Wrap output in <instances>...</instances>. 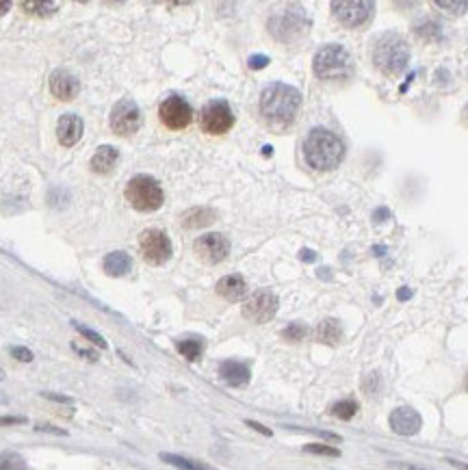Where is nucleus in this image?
<instances>
[{
    "instance_id": "obj_40",
    "label": "nucleus",
    "mask_w": 468,
    "mask_h": 470,
    "mask_svg": "<svg viewBox=\"0 0 468 470\" xmlns=\"http://www.w3.org/2000/svg\"><path fill=\"white\" fill-rule=\"evenodd\" d=\"M44 397H46V399H53V401H61V403H70V399H67V397H61V395H53V393H46Z\"/></svg>"
},
{
    "instance_id": "obj_35",
    "label": "nucleus",
    "mask_w": 468,
    "mask_h": 470,
    "mask_svg": "<svg viewBox=\"0 0 468 470\" xmlns=\"http://www.w3.org/2000/svg\"><path fill=\"white\" fill-rule=\"evenodd\" d=\"M269 63V57H265V55H254V57H249V67L251 70H261V67H265Z\"/></svg>"
},
{
    "instance_id": "obj_30",
    "label": "nucleus",
    "mask_w": 468,
    "mask_h": 470,
    "mask_svg": "<svg viewBox=\"0 0 468 470\" xmlns=\"http://www.w3.org/2000/svg\"><path fill=\"white\" fill-rule=\"evenodd\" d=\"M416 35L423 37V39H428V41H434V39L440 37V26L436 22H425V24L416 26Z\"/></svg>"
},
{
    "instance_id": "obj_21",
    "label": "nucleus",
    "mask_w": 468,
    "mask_h": 470,
    "mask_svg": "<svg viewBox=\"0 0 468 470\" xmlns=\"http://www.w3.org/2000/svg\"><path fill=\"white\" fill-rule=\"evenodd\" d=\"M219 375L222 379L228 383V386H245L249 381V368L243 364V362H234V360H228L219 366Z\"/></svg>"
},
{
    "instance_id": "obj_39",
    "label": "nucleus",
    "mask_w": 468,
    "mask_h": 470,
    "mask_svg": "<svg viewBox=\"0 0 468 470\" xmlns=\"http://www.w3.org/2000/svg\"><path fill=\"white\" fill-rule=\"evenodd\" d=\"M317 258V253L315 251H310V249H302V261L304 263H312Z\"/></svg>"
},
{
    "instance_id": "obj_13",
    "label": "nucleus",
    "mask_w": 468,
    "mask_h": 470,
    "mask_svg": "<svg viewBox=\"0 0 468 470\" xmlns=\"http://www.w3.org/2000/svg\"><path fill=\"white\" fill-rule=\"evenodd\" d=\"M197 258L206 265H219L222 261H226V256L230 253V241L219 234V232H210L204 234L195 241L193 245Z\"/></svg>"
},
{
    "instance_id": "obj_42",
    "label": "nucleus",
    "mask_w": 468,
    "mask_h": 470,
    "mask_svg": "<svg viewBox=\"0 0 468 470\" xmlns=\"http://www.w3.org/2000/svg\"><path fill=\"white\" fill-rule=\"evenodd\" d=\"M397 297H399V299H410V297H412V293H410L408 288H401V290L397 293Z\"/></svg>"
},
{
    "instance_id": "obj_7",
    "label": "nucleus",
    "mask_w": 468,
    "mask_h": 470,
    "mask_svg": "<svg viewBox=\"0 0 468 470\" xmlns=\"http://www.w3.org/2000/svg\"><path fill=\"white\" fill-rule=\"evenodd\" d=\"M200 126L208 135H224L234 126V113L226 100H210L200 113Z\"/></svg>"
},
{
    "instance_id": "obj_22",
    "label": "nucleus",
    "mask_w": 468,
    "mask_h": 470,
    "mask_svg": "<svg viewBox=\"0 0 468 470\" xmlns=\"http://www.w3.org/2000/svg\"><path fill=\"white\" fill-rule=\"evenodd\" d=\"M315 336L323 345H338L340 340H343V325H340V321H336V319H325L319 323Z\"/></svg>"
},
{
    "instance_id": "obj_32",
    "label": "nucleus",
    "mask_w": 468,
    "mask_h": 470,
    "mask_svg": "<svg viewBox=\"0 0 468 470\" xmlns=\"http://www.w3.org/2000/svg\"><path fill=\"white\" fill-rule=\"evenodd\" d=\"M379 383H381L379 373H371V375H366V377H364V381H362V390H364L366 395H377V390H379Z\"/></svg>"
},
{
    "instance_id": "obj_2",
    "label": "nucleus",
    "mask_w": 468,
    "mask_h": 470,
    "mask_svg": "<svg viewBox=\"0 0 468 470\" xmlns=\"http://www.w3.org/2000/svg\"><path fill=\"white\" fill-rule=\"evenodd\" d=\"M304 156L310 167L319 169V172H327L340 165L345 156L343 141H340L327 128H315L304 141Z\"/></svg>"
},
{
    "instance_id": "obj_4",
    "label": "nucleus",
    "mask_w": 468,
    "mask_h": 470,
    "mask_svg": "<svg viewBox=\"0 0 468 470\" xmlns=\"http://www.w3.org/2000/svg\"><path fill=\"white\" fill-rule=\"evenodd\" d=\"M312 67L321 80H345L354 72V61L343 46L332 44V46H323L315 55Z\"/></svg>"
},
{
    "instance_id": "obj_29",
    "label": "nucleus",
    "mask_w": 468,
    "mask_h": 470,
    "mask_svg": "<svg viewBox=\"0 0 468 470\" xmlns=\"http://www.w3.org/2000/svg\"><path fill=\"white\" fill-rule=\"evenodd\" d=\"M438 9H445L447 13L451 16H462L466 9H468V0H457V3H447V0H438V3H434Z\"/></svg>"
},
{
    "instance_id": "obj_33",
    "label": "nucleus",
    "mask_w": 468,
    "mask_h": 470,
    "mask_svg": "<svg viewBox=\"0 0 468 470\" xmlns=\"http://www.w3.org/2000/svg\"><path fill=\"white\" fill-rule=\"evenodd\" d=\"M304 451H306V453H317V455H330V457H338V455H340L338 449L327 447V444H306Z\"/></svg>"
},
{
    "instance_id": "obj_36",
    "label": "nucleus",
    "mask_w": 468,
    "mask_h": 470,
    "mask_svg": "<svg viewBox=\"0 0 468 470\" xmlns=\"http://www.w3.org/2000/svg\"><path fill=\"white\" fill-rule=\"evenodd\" d=\"M24 422V418H20V416H3L0 418V425H22Z\"/></svg>"
},
{
    "instance_id": "obj_23",
    "label": "nucleus",
    "mask_w": 468,
    "mask_h": 470,
    "mask_svg": "<svg viewBox=\"0 0 468 470\" xmlns=\"http://www.w3.org/2000/svg\"><path fill=\"white\" fill-rule=\"evenodd\" d=\"M160 459L172 464L174 468L178 470H215L212 466L204 464V461H197V459H187L183 455H172V453H160Z\"/></svg>"
},
{
    "instance_id": "obj_10",
    "label": "nucleus",
    "mask_w": 468,
    "mask_h": 470,
    "mask_svg": "<svg viewBox=\"0 0 468 470\" xmlns=\"http://www.w3.org/2000/svg\"><path fill=\"white\" fill-rule=\"evenodd\" d=\"M330 7H332L336 20L349 28L366 24L375 11V5L371 3V0H349V3L347 0H334Z\"/></svg>"
},
{
    "instance_id": "obj_6",
    "label": "nucleus",
    "mask_w": 468,
    "mask_h": 470,
    "mask_svg": "<svg viewBox=\"0 0 468 470\" xmlns=\"http://www.w3.org/2000/svg\"><path fill=\"white\" fill-rule=\"evenodd\" d=\"M308 28V18L304 16V11L300 7H288L286 11L273 13L269 20V33L278 39V41H288L302 37Z\"/></svg>"
},
{
    "instance_id": "obj_45",
    "label": "nucleus",
    "mask_w": 468,
    "mask_h": 470,
    "mask_svg": "<svg viewBox=\"0 0 468 470\" xmlns=\"http://www.w3.org/2000/svg\"><path fill=\"white\" fill-rule=\"evenodd\" d=\"M399 468H403V470H425V468H416V466H408V464H399Z\"/></svg>"
},
{
    "instance_id": "obj_14",
    "label": "nucleus",
    "mask_w": 468,
    "mask_h": 470,
    "mask_svg": "<svg viewBox=\"0 0 468 470\" xmlns=\"http://www.w3.org/2000/svg\"><path fill=\"white\" fill-rule=\"evenodd\" d=\"M50 94L61 102H70L80 94V80L67 70H57L50 76Z\"/></svg>"
},
{
    "instance_id": "obj_38",
    "label": "nucleus",
    "mask_w": 468,
    "mask_h": 470,
    "mask_svg": "<svg viewBox=\"0 0 468 470\" xmlns=\"http://www.w3.org/2000/svg\"><path fill=\"white\" fill-rule=\"evenodd\" d=\"M37 430H39V432H53V434H59V436L65 434L63 430H57V427H53V425H39Z\"/></svg>"
},
{
    "instance_id": "obj_24",
    "label": "nucleus",
    "mask_w": 468,
    "mask_h": 470,
    "mask_svg": "<svg viewBox=\"0 0 468 470\" xmlns=\"http://www.w3.org/2000/svg\"><path fill=\"white\" fill-rule=\"evenodd\" d=\"M330 414L340 418V420H349L358 414V403L354 399H345V401H338L330 408Z\"/></svg>"
},
{
    "instance_id": "obj_15",
    "label": "nucleus",
    "mask_w": 468,
    "mask_h": 470,
    "mask_svg": "<svg viewBox=\"0 0 468 470\" xmlns=\"http://www.w3.org/2000/svg\"><path fill=\"white\" fill-rule=\"evenodd\" d=\"M420 425H423V420H420L418 412L412 410V408H397L391 414V427H393V432L399 434V436L418 434Z\"/></svg>"
},
{
    "instance_id": "obj_41",
    "label": "nucleus",
    "mask_w": 468,
    "mask_h": 470,
    "mask_svg": "<svg viewBox=\"0 0 468 470\" xmlns=\"http://www.w3.org/2000/svg\"><path fill=\"white\" fill-rule=\"evenodd\" d=\"M451 466H455V468H459V470H468V464H464V461H457V459H447Z\"/></svg>"
},
{
    "instance_id": "obj_12",
    "label": "nucleus",
    "mask_w": 468,
    "mask_h": 470,
    "mask_svg": "<svg viewBox=\"0 0 468 470\" xmlns=\"http://www.w3.org/2000/svg\"><path fill=\"white\" fill-rule=\"evenodd\" d=\"M158 115H160V121L169 128V131H183V128H187L193 119V109L185 98L169 96L160 104Z\"/></svg>"
},
{
    "instance_id": "obj_16",
    "label": "nucleus",
    "mask_w": 468,
    "mask_h": 470,
    "mask_svg": "<svg viewBox=\"0 0 468 470\" xmlns=\"http://www.w3.org/2000/svg\"><path fill=\"white\" fill-rule=\"evenodd\" d=\"M82 131H85L82 119L74 113H67V115H61L57 124V139L63 148H72L80 141Z\"/></svg>"
},
{
    "instance_id": "obj_34",
    "label": "nucleus",
    "mask_w": 468,
    "mask_h": 470,
    "mask_svg": "<svg viewBox=\"0 0 468 470\" xmlns=\"http://www.w3.org/2000/svg\"><path fill=\"white\" fill-rule=\"evenodd\" d=\"M11 356L20 362H31L33 360V354L24 347H11Z\"/></svg>"
},
{
    "instance_id": "obj_1",
    "label": "nucleus",
    "mask_w": 468,
    "mask_h": 470,
    "mask_svg": "<svg viewBox=\"0 0 468 470\" xmlns=\"http://www.w3.org/2000/svg\"><path fill=\"white\" fill-rule=\"evenodd\" d=\"M300 106L302 94L284 82L269 84L261 96V115L276 128H286L288 124H293Z\"/></svg>"
},
{
    "instance_id": "obj_9",
    "label": "nucleus",
    "mask_w": 468,
    "mask_h": 470,
    "mask_svg": "<svg viewBox=\"0 0 468 470\" xmlns=\"http://www.w3.org/2000/svg\"><path fill=\"white\" fill-rule=\"evenodd\" d=\"M109 124H111V131L115 135H121V137L135 135L141 126V111H139L137 102L129 100V98L115 102V106L111 109Z\"/></svg>"
},
{
    "instance_id": "obj_3",
    "label": "nucleus",
    "mask_w": 468,
    "mask_h": 470,
    "mask_svg": "<svg viewBox=\"0 0 468 470\" xmlns=\"http://www.w3.org/2000/svg\"><path fill=\"white\" fill-rule=\"evenodd\" d=\"M373 61H375L377 70H381L384 74L399 76L408 67L410 48H408V44L399 35L386 33V35H381L377 39L375 50H373Z\"/></svg>"
},
{
    "instance_id": "obj_20",
    "label": "nucleus",
    "mask_w": 468,
    "mask_h": 470,
    "mask_svg": "<svg viewBox=\"0 0 468 470\" xmlns=\"http://www.w3.org/2000/svg\"><path fill=\"white\" fill-rule=\"evenodd\" d=\"M102 267L109 275L113 278H121L133 269V258L126 251H111L104 256Z\"/></svg>"
},
{
    "instance_id": "obj_28",
    "label": "nucleus",
    "mask_w": 468,
    "mask_h": 470,
    "mask_svg": "<svg viewBox=\"0 0 468 470\" xmlns=\"http://www.w3.org/2000/svg\"><path fill=\"white\" fill-rule=\"evenodd\" d=\"M306 334H308V327L302 325V323H293V325H288V327L282 332V336H284L286 340H290V343H300V340L306 338Z\"/></svg>"
},
{
    "instance_id": "obj_19",
    "label": "nucleus",
    "mask_w": 468,
    "mask_h": 470,
    "mask_svg": "<svg viewBox=\"0 0 468 470\" xmlns=\"http://www.w3.org/2000/svg\"><path fill=\"white\" fill-rule=\"evenodd\" d=\"M183 222V228H187V230H197V228H206V226H210L212 222L217 219V212L215 210H210V208H202V206H197V208H189L187 212H183V217H180Z\"/></svg>"
},
{
    "instance_id": "obj_8",
    "label": "nucleus",
    "mask_w": 468,
    "mask_h": 470,
    "mask_svg": "<svg viewBox=\"0 0 468 470\" xmlns=\"http://www.w3.org/2000/svg\"><path fill=\"white\" fill-rule=\"evenodd\" d=\"M139 249H141L143 261L154 267L165 265L169 258H172V241H169V236L158 228H150V230L141 232Z\"/></svg>"
},
{
    "instance_id": "obj_31",
    "label": "nucleus",
    "mask_w": 468,
    "mask_h": 470,
    "mask_svg": "<svg viewBox=\"0 0 468 470\" xmlns=\"http://www.w3.org/2000/svg\"><path fill=\"white\" fill-rule=\"evenodd\" d=\"M74 327H76V332H78L82 338H87L92 345H96V347H100V349H104V347H107L104 338H102L100 334H96L94 329H89V327H82V325H78V323H74Z\"/></svg>"
},
{
    "instance_id": "obj_5",
    "label": "nucleus",
    "mask_w": 468,
    "mask_h": 470,
    "mask_svg": "<svg viewBox=\"0 0 468 470\" xmlns=\"http://www.w3.org/2000/svg\"><path fill=\"white\" fill-rule=\"evenodd\" d=\"M126 200L139 212H154L163 206L165 193L152 176H135L126 185Z\"/></svg>"
},
{
    "instance_id": "obj_17",
    "label": "nucleus",
    "mask_w": 468,
    "mask_h": 470,
    "mask_svg": "<svg viewBox=\"0 0 468 470\" xmlns=\"http://www.w3.org/2000/svg\"><path fill=\"white\" fill-rule=\"evenodd\" d=\"M217 295L224 297L226 302H241V299L247 295V282L243 275L239 273H232V275H226L217 282Z\"/></svg>"
},
{
    "instance_id": "obj_25",
    "label": "nucleus",
    "mask_w": 468,
    "mask_h": 470,
    "mask_svg": "<svg viewBox=\"0 0 468 470\" xmlns=\"http://www.w3.org/2000/svg\"><path fill=\"white\" fill-rule=\"evenodd\" d=\"M178 347V351L187 358V360H197L200 356H202V349H204V345L200 343L197 338H189V340H180V343L176 345Z\"/></svg>"
},
{
    "instance_id": "obj_46",
    "label": "nucleus",
    "mask_w": 468,
    "mask_h": 470,
    "mask_svg": "<svg viewBox=\"0 0 468 470\" xmlns=\"http://www.w3.org/2000/svg\"><path fill=\"white\" fill-rule=\"evenodd\" d=\"M466 390H468V375H466Z\"/></svg>"
},
{
    "instance_id": "obj_43",
    "label": "nucleus",
    "mask_w": 468,
    "mask_h": 470,
    "mask_svg": "<svg viewBox=\"0 0 468 470\" xmlns=\"http://www.w3.org/2000/svg\"><path fill=\"white\" fill-rule=\"evenodd\" d=\"M462 121H464V126L468 128V104H466L464 111H462Z\"/></svg>"
},
{
    "instance_id": "obj_44",
    "label": "nucleus",
    "mask_w": 468,
    "mask_h": 470,
    "mask_svg": "<svg viewBox=\"0 0 468 470\" xmlns=\"http://www.w3.org/2000/svg\"><path fill=\"white\" fill-rule=\"evenodd\" d=\"M11 9V3H0V16H3L5 11H9Z\"/></svg>"
},
{
    "instance_id": "obj_11",
    "label": "nucleus",
    "mask_w": 468,
    "mask_h": 470,
    "mask_svg": "<svg viewBox=\"0 0 468 470\" xmlns=\"http://www.w3.org/2000/svg\"><path fill=\"white\" fill-rule=\"evenodd\" d=\"M278 312V297L271 290L251 293L243 304V317L251 323H267Z\"/></svg>"
},
{
    "instance_id": "obj_18",
    "label": "nucleus",
    "mask_w": 468,
    "mask_h": 470,
    "mask_svg": "<svg viewBox=\"0 0 468 470\" xmlns=\"http://www.w3.org/2000/svg\"><path fill=\"white\" fill-rule=\"evenodd\" d=\"M117 160H119V152L113 146H102L92 156V172L100 174V176H107V174L113 172V167L117 165Z\"/></svg>"
},
{
    "instance_id": "obj_26",
    "label": "nucleus",
    "mask_w": 468,
    "mask_h": 470,
    "mask_svg": "<svg viewBox=\"0 0 468 470\" xmlns=\"http://www.w3.org/2000/svg\"><path fill=\"white\" fill-rule=\"evenodd\" d=\"M0 470H26V461L18 453H0Z\"/></svg>"
},
{
    "instance_id": "obj_27",
    "label": "nucleus",
    "mask_w": 468,
    "mask_h": 470,
    "mask_svg": "<svg viewBox=\"0 0 468 470\" xmlns=\"http://www.w3.org/2000/svg\"><path fill=\"white\" fill-rule=\"evenodd\" d=\"M57 3H22V9L26 13H33V16H50L53 11H57Z\"/></svg>"
},
{
    "instance_id": "obj_37",
    "label": "nucleus",
    "mask_w": 468,
    "mask_h": 470,
    "mask_svg": "<svg viewBox=\"0 0 468 470\" xmlns=\"http://www.w3.org/2000/svg\"><path fill=\"white\" fill-rule=\"evenodd\" d=\"M247 425L251 427V430H256V432H261V434H265V436H271V432L267 430V427H263L261 422H254V420H247Z\"/></svg>"
}]
</instances>
